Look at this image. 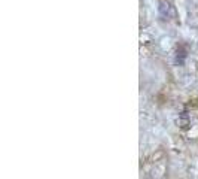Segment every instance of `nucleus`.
Instances as JSON below:
<instances>
[{
    "mask_svg": "<svg viewBox=\"0 0 198 179\" xmlns=\"http://www.w3.org/2000/svg\"><path fill=\"white\" fill-rule=\"evenodd\" d=\"M185 57H186V54H185V51L182 50V48H180V50H177V52H176V64L182 66L183 61H185Z\"/></svg>",
    "mask_w": 198,
    "mask_h": 179,
    "instance_id": "obj_3",
    "label": "nucleus"
},
{
    "mask_svg": "<svg viewBox=\"0 0 198 179\" xmlns=\"http://www.w3.org/2000/svg\"><path fill=\"white\" fill-rule=\"evenodd\" d=\"M158 13H159V17H161V20H162V21L170 20V17H171V6L166 2V0H161V2H159Z\"/></svg>",
    "mask_w": 198,
    "mask_h": 179,
    "instance_id": "obj_2",
    "label": "nucleus"
},
{
    "mask_svg": "<svg viewBox=\"0 0 198 179\" xmlns=\"http://www.w3.org/2000/svg\"><path fill=\"white\" fill-rule=\"evenodd\" d=\"M176 124L180 130H189L191 127V118H189V113L188 110H182L179 113V117L176 120Z\"/></svg>",
    "mask_w": 198,
    "mask_h": 179,
    "instance_id": "obj_1",
    "label": "nucleus"
}]
</instances>
